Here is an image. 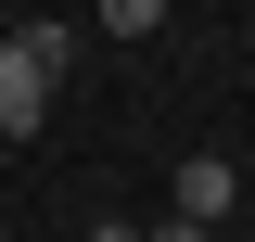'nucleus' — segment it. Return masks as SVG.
Wrapping results in <instances>:
<instances>
[{
	"instance_id": "f03ea898",
	"label": "nucleus",
	"mask_w": 255,
	"mask_h": 242,
	"mask_svg": "<svg viewBox=\"0 0 255 242\" xmlns=\"http://www.w3.org/2000/svg\"><path fill=\"white\" fill-rule=\"evenodd\" d=\"M230 204H243V166H230V153H191V166H179V204H166V217H204V230H217Z\"/></svg>"
},
{
	"instance_id": "7ed1b4c3",
	"label": "nucleus",
	"mask_w": 255,
	"mask_h": 242,
	"mask_svg": "<svg viewBox=\"0 0 255 242\" xmlns=\"http://www.w3.org/2000/svg\"><path fill=\"white\" fill-rule=\"evenodd\" d=\"M166 26V0H102V38H153Z\"/></svg>"
},
{
	"instance_id": "f257e3e1",
	"label": "nucleus",
	"mask_w": 255,
	"mask_h": 242,
	"mask_svg": "<svg viewBox=\"0 0 255 242\" xmlns=\"http://www.w3.org/2000/svg\"><path fill=\"white\" fill-rule=\"evenodd\" d=\"M64 64H77V26H13L0 38V140H38L51 127V90H64Z\"/></svg>"
},
{
	"instance_id": "20e7f679",
	"label": "nucleus",
	"mask_w": 255,
	"mask_h": 242,
	"mask_svg": "<svg viewBox=\"0 0 255 242\" xmlns=\"http://www.w3.org/2000/svg\"><path fill=\"white\" fill-rule=\"evenodd\" d=\"M90 242H140V230H90Z\"/></svg>"
}]
</instances>
